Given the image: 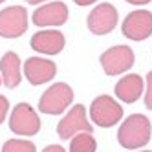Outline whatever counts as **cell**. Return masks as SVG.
<instances>
[{
    "mask_svg": "<svg viewBox=\"0 0 152 152\" xmlns=\"http://www.w3.org/2000/svg\"><path fill=\"white\" fill-rule=\"evenodd\" d=\"M31 48L44 55H59L64 50L66 39L59 29H40L31 37Z\"/></svg>",
    "mask_w": 152,
    "mask_h": 152,
    "instance_id": "7c38bea8",
    "label": "cell"
},
{
    "mask_svg": "<svg viewBox=\"0 0 152 152\" xmlns=\"http://www.w3.org/2000/svg\"><path fill=\"white\" fill-rule=\"evenodd\" d=\"M117 9L112 4H97L88 18H86V24H88V29L94 35H108L110 31L117 26Z\"/></svg>",
    "mask_w": 152,
    "mask_h": 152,
    "instance_id": "30bf717a",
    "label": "cell"
},
{
    "mask_svg": "<svg viewBox=\"0 0 152 152\" xmlns=\"http://www.w3.org/2000/svg\"><path fill=\"white\" fill-rule=\"evenodd\" d=\"M73 101V90L66 83H55L40 95L39 99V110L42 114L50 115H61Z\"/></svg>",
    "mask_w": 152,
    "mask_h": 152,
    "instance_id": "7a4b0ae2",
    "label": "cell"
},
{
    "mask_svg": "<svg viewBox=\"0 0 152 152\" xmlns=\"http://www.w3.org/2000/svg\"><path fill=\"white\" fill-rule=\"evenodd\" d=\"M150 134H152V125L148 117H145L143 114H132L119 126L117 141L121 147L134 150L139 147H145L150 141Z\"/></svg>",
    "mask_w": 152,
    "mask_h": 152,
    "instance_id": "6da1fadb",
    "label": "cell"
},
{
    "mask_svg": "<svg viewBox=\"0 0 152 152\" xmlns=\"http://www.w3.org/2000/svg\"><path fill=\"white\" fill-rule=\"evenodd\" d=\"M143 88H145V86H143V79H141L137 73H128V75H125L123 79L117 81L114 92H115V97L119 101L132 104V103H136L141 97Z\"/></svg>",
    "mask_w": 152,
    "mask_h": 152,
    "instance_id": "4fadbf2b",
    "label": "cell"
},
{
    "mask_svg": "<svg viewBox=\"0 0 152 152\" xmlns=\"http://www.w3.org/2000/svg\"><path fill=\"white\" fill-rule=\"evenodd\" d=\"M77 6H81V7H84V6H92V4H95L97 0H73Z\"/></svg>",
    "mask_w": 152,
    "mask_h": 152,
    "instance_id": "ffe728a7",
    "label": "cell"
},
{
    "mask_svg": "<svg viewBox=\"0 0 152 152\" xmlns=\"http://www.w3.org/2000/svg\"><path fill=\"white\" fill-rule=\"evenodd\" d=\"M128 4H134V6H145L148 2H152V0H126Z\"/></svg>",
    "mask_w": 152,
    "mask_h": 152,
    "instance_id": "44dd1931",
    "label": "cell"
},
{
    "mask_svg": "<svg viewBox=\"0 0 152 152\" xmlns=\"http://www.w3.org/2000/svg\"><path fill=\"white\" fill-rule=\"evenodd\" d=\"M42 152H66V150H64V147H59V145H50Z\"/></svg>",
    "mask_w": 152,
    "mask_h": 152,
    "instance_id": "d6986e66",
    "label": "cell"
},
{
    "mask_svg": "<svg viewBox=\"0 0 152 152\" xmlns=\"http://www.w3.org/2000/svg\"><path fill=\"white\" fill-rule=\"evenodd\" d=\"M92 121L101 128H110L123 119V106L115 103L110 95H99L92 101L90 106Z\"/></svg>",
    "mask_w": 152,
    "mask_h": 152,
    "instance_id": "3957f363",
    "label": "cell"
},
{
    "mask_svg": "<svg viewBox=\"0 0 152 152\" xmlns=\"http://www.w3.org/2000/svg\"><path fill=\"white\" fill-rule=\"evenodd\" d=\"M92 123L86 117V108L83 104L72 106V110L57 125V134L61 139H72L79 132H92Z\"/></svg>",
    "mask_w": 152,
    "mask_h": 152,
    "instance_id": "9c48e42d",
    "label": "cell"
},
{
    "mask_svg": "<svg viewBox=\"0 0 152 152\" xmlns=\"http://www.w3.org/2000/svg\"><path fill=\"white\" fill-rule=\"evenodd\" d=\"M0 84H2V75H0Z\"/></svg>",
    "mask_w": 152,
    "mask_h": 152,
    "instance_id": "cb8c5ba5",
    "label": "cell"
},
{
    "mask_svg": "<svg viewBox=\"0 0 152 152\" xmlns=\"http://www.w3.org/2000/svg\"><path fill=\"white\" fill-rule=\"evenodd\" d=\"M2 2H4V0H0V4H2Z\"/></svg>",
    "mask_w": 152,
    "mask_h": 152,
    "instance_id": "d4e9b609",
    "label": "cell"
},
{
    "mask_svg": "<svg viewBox=\"0 0 152 152\" xmlns=\"http://www.w3.org/2000/svg\"><path fill=\"white\" fill-rule=\"evenodd\" d=\"M9 128L17 136H35L40 130V117L28 103H18L9 115Z\"/></svg>",
    "mask_w": 152,
    "mask_h": 152,
    "instance_id": "277c9868",
    "label": "cell"
},
{
    "mask_svg": "<svg viewBox=\"0 0 152 152\" xmlns=\"http://www.w3.org/2000/svg\"><path fill=\"white\" fill-rule=\"evenodd\" d=\"M97 141L92 132H79L70 141V152H95Z\"/></svg>",
    "mask_w": 152,
    "mask_h": 152,
    "instance_id": "9a60e30c",
    "label": "cell"
},
{
    "mask_svg": "<svg viewBox=\"0 0 152 152\" xmlns=\"http://www.w3.org/2000/svg\"><path fill=\"white\" fill-rule=\"evenodd\" d=\"M31 20L39 28H59L68 20V6L61 0L46 2L33 11Z\"/></svg>",
    "mask_w": 152,
    "mask_h": 152,
    "instance_id": "ba28073f",
    "label": "cell"
},
{
    "mask_svg": "<svg viewBox=\"0 0 152 152\" xmlns=\"http://www.w3.org/2000/svg\"><path fill=\"white\" fill-rule=\"evenodd\" d=\"M24 75L33 86L46 84L57 75V64L50 59L31 57V59H26L24 62Z\"/></svg>",
    "mask_w": 152,
    "mask_h": 152,
    "instance_id": "8fae6325",
    "label": "cell"
},
{
    "mask_svg": "<svg viewBox=\"0 0 152 152\" xmlns=\"http://www.w3.org/2000/svg\"><path fill=\"white\" fill-rule=\"evenodd\" d=\"M121 33L134 42L148 39L152 35V13L147 11V9L130 11L123 20Z\"/></svg>",
    "mask_w": 152,
    "mask_h": 152,
    "instance_id": "52a82bcc",
    "label": "cell"
},
{
    "mask_svg": "<svg viewBox=\"0 0 152 152\" xmlns=\"http://www.w3.org/2000/svg\"><path fill=\"white\" fill-rule=\"evenodd\" d=\"M28 4H31V6H35V4H46V2H50V0H26Z\"/></svg>",
    "mask_w": 152,
    "mask_h": 152,
    "instance_id": "7402d4cb",
    "label": "cell"
},
{
    "mask_svg": "<svg viewBox=\"0 0 152 152\" xmlns=\"http://www.w3.org/2000/svg\"><path fill=\"white\" fill-rule=\"evenodd\" d=\"M7 110H9V101L6 99L4 95H0V125H2V123L6 121Z\"/></svg>",
    "mask_w": 152,
    "mask_h": 152,
    "instance_id": "ac0fdd59",
    "label": "cell"
},
{
    "mask_svg": "<svg viewBox=\"0 0 152 152\" xmlns=\"http://www.w3.org/2000/svg\"><path fill=\"white\" fill-rule=\"evenodd\" d=\"M2 152H37V148L28 139H7L2 147Z\"/></svg>",
    "mask_w": 152,
    "mask_h": 152,
    "instance_id": "2e32d148",
    "label": "cell"
},
{
    "mask_svg": "<svg viewBox=\"0 0 152 152\" xmlns=\"http://www.w3.org/2000/svg\"><path fill=\"white\" fill-rule=\"evenodd\" d=\"M28 29V11L22 6H9L0 11V37L18 39Z\"/></svg>",
    "mask_w": 152,
    "mask_h": 152,
    "instance_id": "5b68a950",
    "label": "cell"
},
{
    "mask_svg": "<svg viewBox=\"0 0 152 152\" xmlns=\"http://www.w3.org/2000/svg\"><path fill=\"white\" fill-rule=\"evenodd\" d=\"M145 106L152 110V70L147 73V94H145Z\"/></svg>",
    "mask_w": 152,
    "mask_h": 152,
    "instance_id": "e0dca14e",
    "label": "cell"
},
{
    "mask_svg": "<svg viewBox=\"0 0 152 152\" xmlns=\"http://www.w3.org/2000/svg\"><path fill=\"white\" fill-rule=\"evenodd\" d=\"M0 75L6 84V88H17L22 81L20 73V59L15 51H6L0 59Z\"/></svg>",
    "mask_w": 152,
    "mask_h": 152,
    "instance_id": "5bb4252c",
    "label": "cell"
},
{
    "mask_svg": "<svg viewBox=\"0 0 152 152\" xmlns=\"http://www.w3.org/2000/svg\"><path fill=\"white\" fill-rule=\"evenodd\" d=\"M134 51L130 46H112L101 55V66L106 75L125 73L134 66Z\"/></svg>",
    "mask_w": 152,
    "mask_h": 152,
    "instance_id": "8992f818",
    "label": "cell"
},
{
    "mask_svg": "<svg viewBox=\"0 0 152 152\" xmlns=\"http://www.w3.org/2000/svg\"><path fill=\"white\" fill-rule=\"evenodd\" d=\"M141 152H152V150H141Z\"/></svg>",
    "mask_w": 152,
    "mask_h": 152,
    "instance_id": "603a6c76",
    "label": "cell"
}]
</instances>
